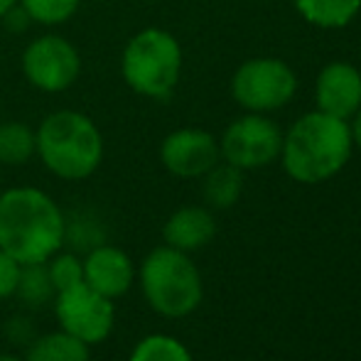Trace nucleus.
<instances>
[{
    "label": "nucleus",
    "instance_id": "nucleus-1",
    "mask_svg": "<svg viewBox=\"0 0 361 361\" xmlns=\"http://www.w3.org/2000/svg\"><path fill=\"white\" fill-rule=\"evenodd\" d=\"M67 236L62 209L35 187L0 195V251L18 263H47Z\"/></svg>",
    "mask_w": 361,
    "mask_h": 361
},
{
    "label": "nucleus",
    "instance_id": "nucleus-2",
    "mask_svg": "<svg viewBox=\"0 0 361 361\" xmlns=\"http://www.w3.org/2000/svg\"><path fill=\"white\" fill-rule=\"evenodd\" d=\"M352 128L347 121L322 111L307 114L283 138V167L295 182L317 185L334 177L352 155Z\"/></svg>",
    "mask_w": 361,
    "mask_h": 361
},
{
    "label": "nucleus",
    "instance_id": "nucleus-3",
    "mask_svg": "<svg viewBox=\"0 0 361 361\" xmlns=\"http://www.w3.org/2000/svg\"><path fill=\"white\" fill-rule=\"evenodd\" d=\"M35 138L44 165L64 180H84L104 157L99 128L76 111H59L44 118Z\"/></svg>",
    "mask_w": 361,
    "mask_h": 361
},
{
    "label": "nucleus",
    "instance_id": "nucleus-4",
    "mask_svg": "<svg viewBox=\"0 0 361 361\" xmlns=\"http://www.w3.org/2000/svg\"><path fill=\"white\" fill-rule=\"evenodd\" d=\"M140 286L150 307L162 317H187L202 302V276L185 251L160 246L140 268Z\"/></svg>",
    "mask_w": 361,
    "mask_h": 361
},
{
    "label": "nucleus",
    "instance_id": "nucleus-5",
    "mask_svg": "<svg viewBox=\"0 0 361 361\" xmlns=\"http://www.w3.org/2000/svg\"><path fill=\"white\" fill-rule=\"evenodd\" d=\"M182 52L165 30H143L123 52V76L138 94L167 99L180 79Z\"/></svg>",
    "mask_w": 361,
    "mask_h": 361
},
{
    "label": "nucleus",
    "instance_id": "nucleus-6",
    "mask_svg": "<svg viewBox=\"0 0 361 361\" xmlns=\"http://www.w3.org/2000/svg\"><path fill=\"white\" fill-rule=\"evenodd\" d=\"M54 314L59 327L84 344L104 342L116 322L114 300L96 293L84 281L54 295Z\"/></svg>",
    "mask_w": 361,
    "mask_h": 361
},
{
    "label": "nucleus",
    "instance_id": "nucleus-7",
    "mask_svg": "<svg viewBox=\"0 0 361 361\" xmlns=\"http://www.w3.org/2000/svg\"><path fill=\"white\" fill-rule=\"evenodd\" d=\"M233 99L248 111H276L293 99L298 81L281 59H248L233 74Z\"/></svg>",
    "mask_w": 361,
    "mask_h": 361
},
{
    "label": "nucleus",
    "instance_id": "nucleus-8",
    "mask_svg": "<svg viewBox=\"0 0 361 361\" xmlns=\"http://www.w3.org/2000/svg\"><path fill=\"white\" fill-rule=\"evenodd\" d=\"M283 150V133L263 116H243L226 128L219 152L238 170H256L273 162Z\"/></svg>",
    "mask_w": 361,
    "mask_h": 361
},
{
    "label": "nucleus",
    "instance_id": "nucleus-9",
    "mask_svg": "<svg viewBox=\"0 0 361 361\" xmlns=\"http://www.w3.org/2000/svg\"><path fill=\"white\" fill-rule=\"evenodd\" d=\"M23 67L27 79L42 91H64L76 81L81 69L79 54L67 39L42 37L25 49Z\"/></svg>",
    "mask_w": 361,
    "mask_h": 361
},
{
    "label": "nucleus",
    "instance_id": "nucleus-10",
    "mask_svg": "<svg viewBox=\"0 0 361 361\" xmlns=\"http://www.w3.org/2000/svg\"><path fill=\"white\" fill-rule=\"evenodd\" d=\"M219 145L214 135L200 128L175 130L160 147L162 165L177 177H202L219 162Z\"/></svg>",
    "mask_w": 361,
    "mask_h": 361
},
{
    "label": "nucleus",
    "instance_id": "nucleus-11",
    "mask_svg": "<svg viewBox=\"0 0 361 361\" xmlns=\"http://www.w3.org/2000/svg\"><path fill=\"white\" fill-rule=\"evenodd\" d=\"M361 109V74L347 62H332L317 76V111L347 121Z\"/></svg>",
    "mask_w": 361,
    "mask_h": 361
},
{
    "label": "nucleus",
    "instance_id": "nucleus-12",
    "mask_svg": "<svg viewBox=\"0 0 361 361\" xmlns=\"http://www.w3.org/2000/svg\"><path fill=\"white\" fill-rule=\"evenodd\" d=\"M133 261L116 246L99 243L91 248L84 261V283L109 300L128 293V288L133 286Z\"/></svg>",
    "mask_w": 361,
    "mask_h": 361
},
{
    "label": "nucleus",
    "instance_id": "nucleus-13",
    "mask_svg": "<svg viewBox=\"0 0 361 361\" xmlns=\"http://www.w3.org/2000/svg\"><path fill=\"white\" fill-rule=\"evenodd\" d=\"M162 233H165L167 246L192 253L200 251L202 246H207L214 238L216 221L202 207H182V209H177L175 214L167 219Z\"/></svg>",
    "mask_w": 361,
    "mask_h": 361
},
{
    "label": "nucleus",
    "instance_id": "nucleus-14",
    "mask_svg": "<svg viewBox=\"0 0 361 361\" xmlns=\"http://www.w3.org/2000/svg\"><path fill=\"white\" fill-rule=\"evenodd\" d=\"M89 344L72 337L69 332H49L35 339L25 361H89Z\"/></svg>",
    "mask_w": 361,
    "mask_h": 361
},
{
    "label": "nucleus",
    "instance_id": "nucleus-15",
    "mask_svg": "<svg viewBox=\"0 0 361 361\" xmlns=\"http://www.w3.org/2000/svg\"><path fill=\"white\" fill-rule=\"evenodd\" d=\"M300 15L317 27H344L357 18L361 0H295Z\"/></svg>",
    "mask_w": 361,
    "mask_h": 361
},
{
    "label": "nucleus",
    "instance_id": "nucleus-16",
    "mask_svg": "<svg viewBox=\"0 0 361 361\" xmlns=\"http://www.w3.org/2000/svg\"><path fill=\"white\" fill-rule=\"evenodd\" d=\"M243 190L241 170L233 165H214L204 175V200L214 209H228L238 202Z\"/></svg>",
    "mask_w": 361,
    "mask_h": 361
},
{
    "label": "nucleus",
    "instance_id": "nucleus-17",
    "mask_svg": "<svg viewBox=\"0 0 361 361\" xmlns=\"http://www.w3.org/2000/svg\"><path fill=\"white\" fill-rule=\"evenodd\" d=\"M15 295L20 298V302L30 310H39L42 305H47L49 300H54L57 290L52 286V278L44 263H25L20 268V281L15 288Z\"/></svg>",
    "mask_w": 361,
    "mask_h": 361
},
{
    "label": "nucleus",
    "instance_id": "nucleus-18",
    "mask_svg": "<svg viewBox=\"0 0 361 361\" xmlns=\"http://www.w3.org/2000/svg\"><path fill=\"white\" fill-rule=\"evenodd\" d=\"M37 150V138L23 123H0V162L20 165Z\"/></svg>",
    "mask_w": 361,
    "mask_h": 361
},
{
    "label": "nucleus",
    "instance_id": "nucleus-19",
    "mask_svg": "<svg viewBox=\"0 0 361 361\" xmlns=\"http://www.w3.org/2000/svg\"><path fill=\"white\" fill-rule=\"evenodd\" d=\"M128 361H195L187 347L167 334H150L143 342L135 344Z\"/></svg>",
    "mask_w": 361,
    "mask_h": 361
},
{
    "label": "nucleus",
    "instance_id": "nucleus-20",
    "mask_svg": "<svg viewBox=\"0 0 361 361\" xmlns=\"http://www.w3.org/2000/svg\"><path fill=\"white\" fill-rule=\"evenodd\" d=\"M23 8L27 10L30 20H37L44 25H57L72 18L79 8V0H23Z\"/></svg>",
    "mask_w": 361,
    "mask_h": 361
},
{
    "label": "nucleus",
    "instance_id": "nucleus-21",
    "mask_svg": "<svg viewBox=\"0 0 361 361\" xmlns=\"http://www.w3.org/2000/svg\"><path fill=\"white\" fill-rule=\"evenodd\" d=\"M47 271L57 293L84 281V261H81L79 256H74V253H54Z\"/></svg>",
    "mask_w": 361,
    "mask_h": 361
},
{
    "label": "nucleus",
    "instance_id": "nucleus-22",
    "mask_svg": "<svg viewBox=\"0 0 361 361\" xmlns=\"http://www.w3.org/2000/svg\"><path fill=\"white\" fill-rule=\"evenodd\" d=\"M20 268H23V263H18L13 256L0 251V300L15 295V288H18L20 281Z\"/></svg>",
    "mask_w": 361,
    "mask_h": 361
},
{
    "label": "nucleus",
    "instance_id": "nucleus-23",
    "mask_svg": "<svg viewBox=\"0 0 361 361\" xmlns=\"http://www.w3.org/2000/svg\"><path fill=\"white\" fill-rule=\"evenodd\" d=\"M3 18H8V20H10V27H13V30H25V27H27L30 15H27V10H25V8H23V10H18V8L13 5V8H10L8 13L3 15Z\"/></svg>",
    "mask_w": 361,
    "mask_h": 361
},
{
    "label": "nucleus",
    "instance_id": "nucleus-24",
    "mask_svg": "<svg viewBox=\"0 0 361 361\" xmlns=\"http://www.w3.org/2000/svg\"><path fill=\"white\" fill-rule=\"evenodd\" d=\"M352 140L361 147V109L357 111V118H354V128H352Z\"/></svg>",
    "mask_w": 361,
    "mask_h": 361
},
{
    "label": "nucleus",
    "instance_id": "nucleus-25",
    "mask_svg": "<svg viewBox=\"0 0 361 361\" xmlns=\"http://www.w3.org/2000/svg\"><path fill=\"white\" fill-rule=\"evenodd\" d=\"M15 3H18V0H0V18H3V15L8 13V10L13 8Z\"/></svg>",
    "mask_w": 361,
    "mask_h": 361
},
{
    "label": "nucleus",
    "instance_id": "nucleus-26",
    "mask_svg": "<svg viewBox=\"0 0 361 361\" xmlns=\"http://www.w3.org/2000/svg\"><path fill=\"white\" fill-rule=\"evenodd\" d=\"M0 361H23V359L13 357V354H0Z\"/></svg>",
    "mask_w": 361,
    "mask_h": 361
}]
</instances>
